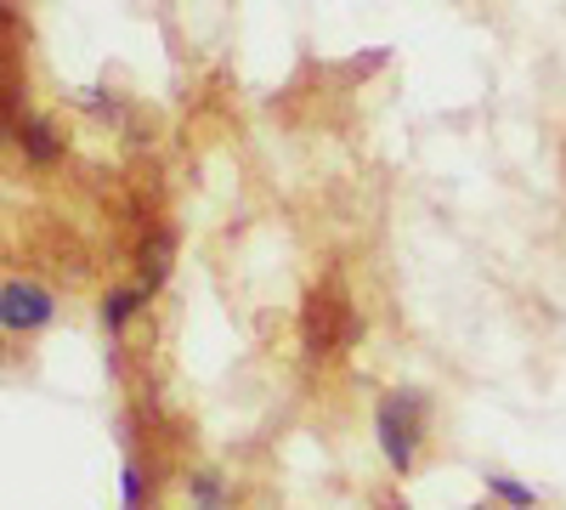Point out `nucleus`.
Wrapping results in <instances>:
<instances>
[{
  "label": "nucleus",
  "instance_id": "nucleus-2",
  "mask_svg": "<svg viewBox=\"0 0 566 510\" xmlns=\"http://www.w3.org/2000/svg\"><path fill=\"white\" fill-rule=\"evenodd\" d=\"M52 318H57L52 290L34 284V278H7V290H0V323H7V335H40Z\"/></svg>",
  "mask_w": 566,
  "mask_h": 510
},
{
  "label": "nucleus",
  "instance_id": "nucleus-5",
  "mask_svg": "<svg viewBox=\"0 0 566 510\" xmlns=\"http://www.w3.org/2000/svg\"><path fill=\"white\" fill-rule=\"evenodd\" d=\"M148 295H154V284H119V290H108L103 306H97V312H103V330H108V335H125V323L148 306Z\"/></svg>",
  "mask_w": 566,
  "mask_h": 510
},
{
  "label": "nucleus",
  "instance_id": "nucleus-3",
  "mask_svg": "<svg viewBox=\"0 0 566 510\" xmlns=\"http://www.w3.org/2000/svg\"><path fill=\"white\" fill-rule=\"evenodd\" d=\"M340 301L328 295V290H317L312 301H306V312H301V335H306V357H323V352H335L340 346Z\"/></svg>",
  "mask_w": 566,
  "mask_h": 510
},
{
  "label": "nucleus",
  "instance_id": "nucleus-6",
  "mask_svg": "<svg viewBox=\"0 0 566 510\" xmlns=\"http://www.w3.org/2000/svg\"><path fill=\"white\" fill-rule=\"evenodd\" d=\"M482 482H488V493H493L499 504H510V510H538V488H533V482H522V477H510V471H488Z\"/></svg>",
  "mask_w": 566,
  "mask_h": 510
},
{
  "label": "nucleus",
  "instance_id": "nucleus-4",
  "mask_svg": "<svg viewBox=\"0 0 566 510\" xmlns=\"http://www.w3.org/2000/svg\"><path fill=\"white\" fill-rule=\"evenodd\" d=\"M18 143H23V159L40 165V170L63 159V136H57V125H52V119H40V114H29V119L18 125Z\"/></svg>",
  "mask_w": 566,
  "mask_h": 510
},
{
  "label": "nucleus",
  "instance_id": "nucleus-8",
  "mask_svg": "<svg viewBox=\"0 0 566 510\" xmlns=\"http://www.w3.org/2000/svg\"><path fill=\"white\" fill-rule=\"evenodd\" d=\"M142 493H148V482H142V466L125 454V466H119V499H125V510H142Z\"/></svg>",
  "mask_w": 566,
  "mask_h": 510
},
{
  "label": "nucleus",
  "instance_id": "nucleus-7",
  "mask_svg": "<svg viewBox=\"0 0 566 510\" xmlns=\"http://www.w3.org/2000/svg\"><path fill=\"white\" fill-rule=\"evenodd\" d=\"M187 493H193V510H227V477L221 471H199L187 482Z\"/></svg>",
  "mask_w": 566,
  "mask_h": 510
},
{
  "label": "nucleus",
  "instance_id": "nucleus-1",
  "mask_svg": "<svg viewBox=\"0 0 566 510\" xmlns=\"http://www.w3.org/2000/svg\"><path fill=\"white\" fill-rule=\"evenodd\" d=\"M424 431H431V392L419 386H391L380 403H374V443H380L386 466L397 477H408L419 466Z\"/></svg>",
  "mask_w": 566,
  "mask_h": 510
}]
</instances>
